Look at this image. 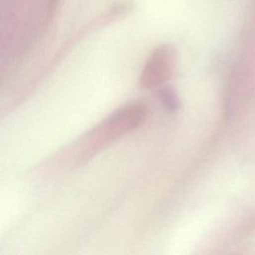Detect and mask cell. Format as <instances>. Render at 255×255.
I'll return each mask as SVG.
<instances>
[{
	"instance_id": "obj_1",
	"label": "cell",
	"mask_w": 255,
	"mask_h": 255,
	"mask_svg": "<svg viewBox=\"0 0 255 255\" xmlns=\"http://www.w3.org/2000/svg\"><path fill=\"white\" fill-rule=\"evenodd\" d=\"M172 64L173 55L170 48H157L145 64L140 76V86L152 88L167 81L172 73Z\"/></svg>"
},
{
	"instance_id": "obj_2",
	"label": "cell",
	"mask_w": 255,
	"mask_h": 255,
	"mask_svg": "<svg viewBox=\"0 0 255 255\" xmlns=\"http://www.w3.org/2000/svg\"><path fill=\"white\" fill-rule=\"evenodd\" d=\"M160 97H161L162 103H164V105L168 109L175 110L178 107V99L173 90H171V89L162 90Z\"/></svg>"
}]
</instances>
